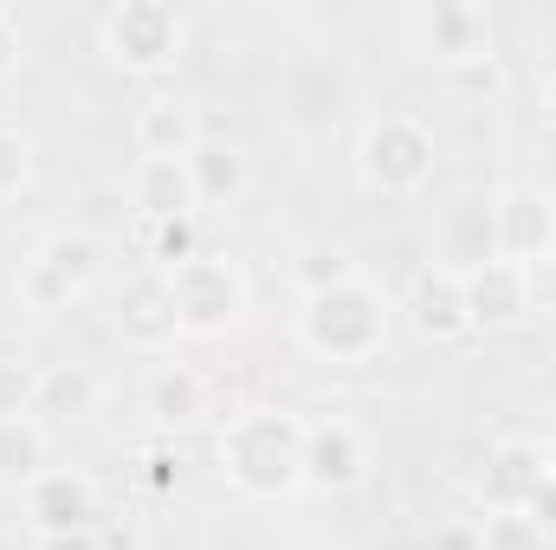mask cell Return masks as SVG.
I'll return each instance as SVG.
<instances>
[{"label":"cell","instance_id":"12","mask_svg":"<svg viewBox=\"0 0 556 550\" xmlns=\"http://www.w3.org/2000/svg\"><path fill=\"white\" fill-rule=\"evenodd\" d=\"M538 311V273L511 266V260H485L479 273H466V317L472 330H518Z\"/></svg>","mask_w":556,"mask_h":550},{"label":"cell","instance_id":"13","mask_svg":"<svg viewBox=\"0 0 556 550\" xmlns=\"http://www.w3.org/2000/svg\"><path fill=\"white\" fill-rule=\"evenodd\" d=\"M551 486V466H544V440H498L485 453V473H479V499L485 512H531V499Z\"/></svg>","mask_w":556,"mask_h":550},{"label":"cell","instance_id":"11","mask_svg":"<svg viewBox=\"0 0 556 550\" xmlns=\"http://www.w3.org/2000/svg\"><path fill=\"white\" fill-rule=\"evenodd\" d=\"M26 505V532L33 538H59V532H98L104 505H98V479L72 473V466H46L33 486H20Z\"/></svg>","mask_w":556,"mask_h":550},{"label":"cell","instance_id":"16","mask_svg":"<svg viewBox=\"0 0 556 550\" xmlns=\"http://www.w3.org/2000/svg\"><path fill=\"white\" fill-rule=\"evenodd\" d=\"M117 330H124V343H137V350H168L175 337H181V324H175V298H168V273H130L124 278V291H117Z\"/></svg>","mask_w":556,"mask_h":550},{"label":"cell","instance_id":"33","mask_svg":"<svg viewBox=\"0 0 556 550\" xmlns=\"http://www.w3.org/2000/svg\"><path fill=\"white\" fill-rule=\"evenodd\" d=\"M544 466H551V479H556V427L544 434Z\"/></svg>","mask_w":556,"mask_h":550},{"label":"cell","instance_id":"20","mask_svg":"<svg viewBox=\"0 0 556 550\" xmlns=\"http://www.w3.org/2000/svg\"><path fill=\"white\" fill-rule=\"evenodd\" d=\"M181 214H201V208H194L188 162L142 155L137 175H130V221H181Z\"/></svg>","mask_w":556,"mask_h":550},{"label":"cell","instance_id":"5","mask_svg":"<svg viewBox=\"0 0 556 550\" xmlns=\"http://www.w3.org/2000/svg\"><path fill=\"white\" fill-rule=\"evenodd\" d=\"M98 46L117 72L130 78H162L188 52V20L168 0H124L98 13Z\"/></svg>","mask_w":556,"mask_h":550},{"label":"cell","instance_id":"27","mask_svg":"<svg viewBox=\"0 0 556 550\" xmlns=\"http://www.w3.org/2000/svg\"><path fill=\"white\" fill-rule=\"evenodd\" d=\"M26 175H33V142L0 124V201H13L26 188Z\"/></svg>","mask_w":556,"mask_h":550},{"label":"cell","instance_id":"1","mask_svg":"<svg viewBox=\"0 0 556 550\" xmlns=\"http://www.w3.org/2000/svg\"><path fill=\"white\" fill-rule=\"evenodd\" d=\"M220 473L240 499H291L304 492V421L291 409H240L227 414L220 440Z\"/></svg>","mask_w":556,"mask_h":550},{"label":"cell","instance_id":"7","mask_svg":"<svg viewBox=\"0 0 556 550\" xmlns=\"http://www.w3.org/2000/svg\"><path fill=\"white\" fill-rule=\"evenodd\" d=\"M402 33L420 65H440V72H472L492 59V13L479 0H427L402 20Z\"/></svg>","mask_w":556,"mask_h":550},{"label":"cell","instance_id":"28","mask_svg":"<svg viewBox=\"0 0 556 550\" xmlns=\"http://www.w3.org/2000/svg\"><path fill=\"white\" fill-rule=\"evenodd\" d=\"M20 59H26V33H20V13H13V7H0V85L20 72Z\"/></svg>","mask_w":556,"mask_h":550},{"label":"cell","instance_id":"9","mask_svg":"<svg viewBox=\"0 0 556 550\" xmlns=\"http://www.w3.org/2000/svg\"><path fill=\"white\" fill-rule=\"evenodd\" d=\"M492 227H498V260L538 273L556 260V195L544 182H511L492 195Z\"/></svg>","mask_w":556,"mask_h":550},{"label":"cell","instance_id":"32","mask_svg":"<svg viewBox=\"0 0 556 550\" xmlns=\"http://www.w3.org/2000/svg\"><path fill=\"white\" fill-rule=\"evenodd\" d=\"M538 111H544V124L556 130V72L544 78V91H538Z\"/></svg>","mask_w":556,"mask_h":550},{"label":"cell","instance_id":"23","mask_svg":"<svg viewBox=\"0 0 556 550\" xmlns=\"http://www.w3.org/2000/svg\"><path fill=\"white\" fill-rule=\"evenodd\" d=\"M46 473V427L33 421V414H13V421H0V479H13V486H33Z\"/></svg>","mask_w":556,"mask_h":550},{"label":"cell","instance_id":"22","mask_svg":"<svg viewBox=\"0 0 556 550\" xmlns=\"http://www.w3.org/2000/svg\"><path fill=\"white\" fill-rule=\"evenodd\" d=\"M130 240H137V253H142L149 273H175V266H188V260L201 253L194 214H181V221H130Z\"/></svg>","mask_w":556,"mask_h":550},{"label":"cell","instance_id":"24","mask_svg":"<svg viewBox=\"0 0 556 550\" xmlns=\"http://www.w3.org/2000/svg\"><path fill=\"white\" fill-rule=\"evenodd\" d=\"M350 278H363V266H356L343 247H304V253L291 260V285H298V298L337 291V285H350Z\"/></svg>","mask_w":556,"mask_h":550},{"label":"cell","instance_id":"3","mask_svg":"<svg viewBox=\"0 0 556 550\" xmlns=\"http://www.w3.org/2000/svg\"><path fill=\"white\" fill-rule=\"evenodd\" d=\"M356 104V65L337 52V46H311V52H291L278 65L273 85V111L291 137H330Z\"/></svg>","mask_w":556,"mask_h":550},{"label":"cell","instance_id":"6","mask_svg":"<svg viewBox=\"0 0 556 550\" xmlns=\"http://www.w3.org/2000/svg\"><path fill=\"white\" fill-rule=\"evenodd\" d=\"M168 298H175L181 337H227V330L247 317L253 285H247V273H240L227 253H194L188 266L168 273Z\"/></svg>","mask_w":556,"mask_h":550},{"label":"cell","instance_id":"14","mask_svg":"<svg viewBox=\"0 0 556 550\" xmlns=\"http://www.w3.org/2000/svg\"><path fill=\"white\" fill-rule=\"evenodd\" d=\"M408 324H415L420 343H459L472 337V317H466V278L446 273V266H420L408 298H402Z\"/></svg>","mask_w":556,"mask_h":550},{"label":"cell","instance_id":"26","mask_svg":"<svg viewBox=\"0 0 556 550\" xmlns=\"http://www.w3.org/2000/svg\"><path fill=\"white\" fill-rule=\"evenodd\" d=\"M479 532H485V550H538V538H544L525 512H485Z\"/></svg>","mask_w":556,"mask_h":550},{"label":"cell","instance_id":"19","mask_svg":"<svg viewBox=\"0 0 556 550\" xmlns=\"http://www.w3.org/2000/svg\"><path fill=\"white\" fill-rule=\"evenodd\" d=\"M130 137H137L142 155H162V162H188V155H194V142L207 137V130H201L194 104H181V98L155 91V98H142V111H137V124H130Z\"/></svg>","mask_w":556,"mask_h":550},{"label":"cell","instance_id":"21","mask_svg":"<svg viewBox=\"0 0 556 550\" xmlns=\"http://www.w3.org/2000/svg\"><path fill=\"white\" fill-rule=\"evenodd\" d=\"M98 409V376L85 363H46L33 389V421L39 427H72Z\"/></svg>","mask_w":556,"mask_h":550},{"label":"cell","instance_id":"4","mask_svg":"<svg viewBox=\"0 0 556 550\" xmlns=\"http://www.w3.org/2000/svg\"><path fill=\"white\" fill-rule=\"evenodd\" d=\"M356 182L382 201H408L433 182V162H440V137L420 111H382L363 124L356 137Z\"/></svg>","mask_w":556,"mask_h":550},{"label":"cell","instance_id":"2","mask_svg":"<svg viewBox=\"0 0 556 550\" xmlns=\"http://www.w3.org/2000/svg\"><path fill=\"white\" fill-rule=\"evenodd\" d=\"M389 298L382 285L369 278H350L337 291H317V298H298V343L317 357V363H343V370H363L389 350Z\"/></svg>","mask_w":556,"mask_h":550},{"label":"cell","instance_id":"29","mask_svg":"<svg viewBox=\"0 0 556 550\" xmlns=\"http://www.w3.org/2000/svg\"><path fill=\"white\" fill-rule=\"evenodd\" d=\"M427 550H485V532L472 518H446V525H433Z\"/></svg>","mask_w":556,"mask_h":550},{"label":"cell","instance_id":"8","mask_svg":"<svg viewBox=\"0 0 556 550\" xmlns=\"http://www.w3.org/2000/svg\"><path fill=\"white\" fill-rule=\"evenodd\" d=\"M91 278H98V247H91V234H52V240H39L33 247V260L20 266L13 278V291H20V304L26 311H72L85 291H91Z\"/></svg>","mask_w":556,"mask_h":550},{"label":"cell","instance_id":"25","mask_svg":"<svg viewBox=\"0 0 556 550\" xmlns=\"http://www.w3.org/2000/svg\"><path fill=\"white\" fill-rule=\"evenodd\" d=\"M33 389H39V370H33V363H13V357H0V421H13V414H33Z\"/></svg>","mask_w":556,"mask_h":550},{"label":"cell","instance_id":"30","mask_svg":"<svg viewBox=\"0 0 556 550\" xmlns=\"http://www.w3.org/2000/svg\"><path fill=\"white\" fill-rule=\"evenodd\" d=\"M142 479H149L155 492H168V486H175V453H168V447H149V453H142Z\"/></svg>","mask_w":556,"mask_h":550},{"label":"cell","instance_id":"17","mask_svg":"<svg viewBox=\"0 0 556 550\" xmlns=\"http://www.w3.org/2000/svg\"><path fill=\"white\" fill-rule=\"evenodd\" d=\"M188 182H194V208H240L253 195V155L227 137H201L188 155Z\"/></svg>","mask_w":556,"mask_h":550},{"label":"cell","instance_id":"15","mask_svg":"<svg viewBox=\"0 0 556 550\" xmlns=\"http://www.w3.org/2000/svg\"><path fill=\"white\" fill-rule=\"evenodd\" d=\"M485 260H498V227H492V195H466L440 214L433 227V266L446 273H479Z\"/></svg>","mask_w":556,"mask_h":550},{"label":"cell","instance_id":"18","mask_svg":"<svg viewBox=\"0 0 556 550\" xmlns=\"http://www.w3.org/2000/svg\"><path fill=\"white\" fill-rule=\"evenodd\" d=\"M207 409H214V396H207V376L201 370H188V363H155L149 370L142 414L155 427H194V421H207Z\"/></svg>","mask_w":556,"mask_h":550},{"label":"cell","instance_id":"10","mask_svg":"<svg viewBox=\"0 0 556 550\" xmlns=\"http://www.w3.org/2000/svg\"><path fill=\"white\" fill-rule=\"evenodd\" d=\"M369 479V440L356 421L343 414H317L304 421V492H324V499H343Z\"/></svg>","mask_w":556,"mask_h":550},{"label":"cell","instance_id":"31","mask_svg":"<svg viewBox=\"0 0 556 550\" xmlns=\"http://www.w3.org/2000/svg\"><path fill=\"white\" fill-rule=\"evenodd\" d=\"M26 550H104L98 532H59V538H26Z\"/></svg>","mask_w":556,"mask_h":550}]
</instances>
